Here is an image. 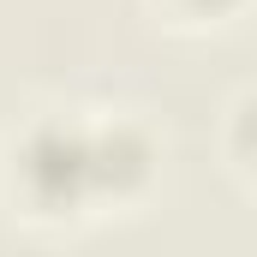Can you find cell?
Instances as JSON below:
<instances>
[{
	"label": "cell",
	"mask_w": 257,
	"mask_h": 257,
	"mask_svg": "<svg viewBox=\"0 0 257 257\" xmlns=\"http://www.w3.org/2000/svg\"><path fill=\"white\" fill-rule=\"evenodd\" d=\"M168 24H186V30H203V24H227L245 0H150Z\"/></svg>",
	"instance_id": "cell-3"
},
{
	"label": "cell",
	"mask_w": 257,
	"mask_h": 257,
	"mask_svg": "<svg viewBox=\"0 0 257 257\" xmlns=\"http://www.w3.org/2000/svg\"><path fill=\"white\" fill-rule=\"evenodd\" d=\"M227 156H233V174L257 192V90H245L233 102V120H227Z\"/></svg>",
	"instance_id": "cell-2"
},
{
	"label": "cell",
	"mask_w": 257,
	"mask_h": 257,
	"mask_svg": "<svg viewBox=\"0 0 257 257\" xmlns=\"http://www.w3.org/2000/svg\"><path fill=\"white\" fill-rule=\"evenodd\" d=\"M156 180V138L132 114H36L6 144L0 186L30 227H84L108 203H138Z\"/></svg>",
	"instance_id": "cell-1"
}]
</instances>
